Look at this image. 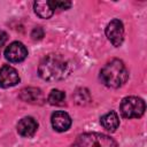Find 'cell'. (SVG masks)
Wrapping results in <instances>:
<instances>
[{"label":"cell","instance_id":"cell-1","mask_svg":"<svg viewBox=\"0 0 147 147\" xmlns=\"http://www.w3.org/2000/svg\"><path fill=\"white\" fill-rule=\"evenodd\" d=\"M39 76L47 82H55L65 78L70 72L67 60L59 54H48L39 63Z\"/></svg>","mask_w":147,"mask_h":147},{"label":"cell","instance_id":"cell-2","mask_svg":"<svg viewBox=\"0 0 147 147\" xmlns=\"http://www.w3.org/2000/svg\"><path fill=\"white\" fill-rule=\"evenodd\" d=\"M129 78V71L125 64L118 60L113 59L105 64V67L100 71L101 82L111 88H118L123 86Z\"/></svg>","mask_w":147,"mask_h":147},{"label":"cell","instance_id":"cell-3","mask_svg":"<svg viewBox=\"0 0 147 147\" xmlns=\"http://www.w3.org/2000/svg\"><path fill=\"white\" fill-rule=\"evenodd\" d=\"M77 147H117L114 139L102 133H83L77 138Z\"/></svg>","mask_w":147,"mask_h":147},{"label":"cell","instance_id":"cell-4","mask_svg":"<svg viewBox=\"0 0 147 147\" xmlns=\"http://www.w3.org/2000/svg\"><path fill=\"white\" fill-rule=\"evenodd\" d=\"M145 101L138 96H126L122 100L119 110L125 118H138L145 113Z\"/></svg>","mask_w":147,"mask_h":147},{"label":"cell","instance_id":"cell-5","mask_svg":"<svg viewBox=\"0 0 147 147\" xmlns=\"http://www.w3.org/2000/svg\"><path fill=\"white\" fill-rule=\"evenodd\" d=\"M106 36L115 47L121 46L123 40H124V26H123V23L117 18L110 21L108 23L107 28H106Z\"/></svg>","mask_w":147,"mask_h":147},{"label":"cell","instance_id":"cell-6","mask_svg":"<svg viewBox=\"0 0 147 147\" xmlns=\"http://www.w3.org/2000/svg\"><path fill=\"white\" fill-rule=\"evenodd\" d=\"M26 56H28V49L20 41H14L9 44V46L5 49V57L9 62H14V63L22 62L23 60H25Z\"/></svg>","mask_w":147,"mask_h":147},{"label":"cell","instance_id":"cell-7","mask_svg":"<svg viewBox=\"0 0 147 147\" xmlns=\"http://www.w3.org/2000/svg\"><path fill=\"white\" fill-rule=\"evenodd\" d=\"M17 83H20V76L16 69L10 65H3L0 68V87H11Z\"/></svg>","mask_w":147,"mask_h":147},{"label":"cell","instance_id":"cell-8","mask_svg":"<svg viewBox=\"0 0 147 147\" xmlns=\"http://www.w3.org/2000/svg\"><path fill=\"white\" fill-rule=\"evenodd\" d=\"M52 126L57 132H64L67 131L71 125V118L70 116L64 111H55L53 113L51 117Z\"/></svg>","mask_w":147,"mask_h":147},{"label":"cell","instance_id":"cell-9","mask_svg":"<svg viewBox=\"0 0 147 147\" xmlns=\"http://www.w3.org/2000/svg\"><path fill=\"white\" fill-rule=\"evenodd\" d=\"M38 129V123L32 117H23L17 124V131L22 137H32Z\"/></svg>","mask_w":147,"mask_h":147},{"label":"cell","instance_id":"cell-10","mask_svg":"<svg viewBox=\"0 0 147 147\" xmlns=\"http://www.w3.org/2000/svg\"><path fill=\"white\" fill-rule=\"evenodd\" d=\"M20 99L29 103H42L44 96L41 90L37 87H25L20 92Z\"/></svg>","mask_w":147,"mask_h":147},{"label":"cell","instance_id":"cell-11","mask_svg":"<svg viewBox=\"0 0 147 147\" xmlns=\"http://www.w3.org/2000/svg\"><path fill=\"white\" fill-rule=\"evenodd\" d=\"M100 122H101V125L109 132L116 131V129L119 125V118L115 111H109V113L105 114L100 118Z\"/></svg>","mask_w":147,"mask_h":147},{"label":"cell","instance_id":"cell-12","mask_svg":"<svg viewBox=\"0 0 147 147\" xmlns=\"http://www.w3.org/2000/svg\"><path fill=\"white\" fill-rule=\"evenodd\" d=\"M33 9L34 13L40 17V18H49L54 14V9L52 8L49 1H36L33 3Z\"/></svg>","mask_w":147,"mask_h":147},{"label":"cell","instance_id":"cell-13","mask_svg":"<svg viewBox=\"0 0 147 147\" xmlns=\"http://www.w3.org/2000/svg\"><path fill=\"white\" fill-rule=\"evenodd\" d=\"M64 100H65V94L60 90H52L47 98V101L53 106H63Z\"/></svg>","mask_w":147,"mask_h":147},{"label":"cell","instance_id":"cell-14","mask_svg":"<svg viewBox=\"0 0 147 147\" xmlns=\"http://www.w3.org/2000/svg\"><path fill=\"white\" fill-rule=\"evenodd\" d=\"M52 8L55 10V9H59V10H64V9H68L71 7V2L70 1H59V0H52L49 1Z\"/></svg>","mask_w":147,"mask_h":147},{"label":"cell","instance_id":"cell-15","mask_svg":"<svg viewBox=\"0 0 147 147\" xmlns=\"http://www.w3.org/2000/svg\"><path fill=\"white\" fill-rule=\"evenodd\" d=\"M42 37H44V30H42L41 26H37V28H34L32 30L31 38L33 40H40V39H42Z\"/></svg>","mask_w":147,"mask_h":147},{"label":"cell","instance_id":"cell-16","mask_svg":"<svg viewBox=\"0 0 147 147\" xmlns=\"http://www.w3.org/2000/svg\"><path fill=\"white\" fill-rule=\"evenodd\" d=\"M7 38H8V36H7V33H6L5 31H2V30H0V47L5 45V42L7 41Z\"/></svg>","mask_w":147,"mask_h":147}]
</instances>
